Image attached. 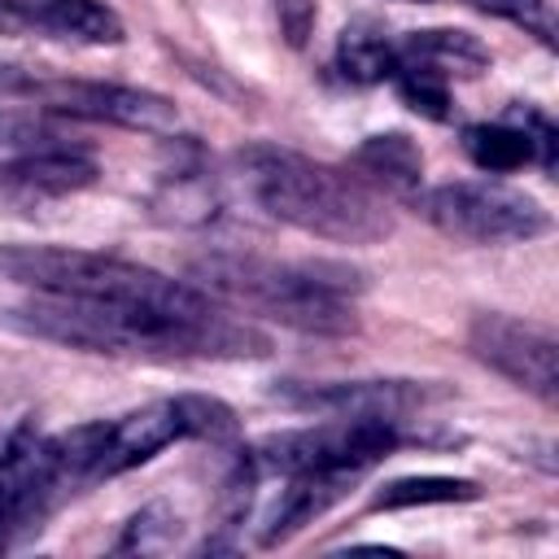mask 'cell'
I'll use <instances>...</instances> for the list:
<instances>
[{
    "label": "cell",
    "instance_id": "obj_1",
    "mask_svg": "<svg viewBox=\"0 0 559 559\" xmlns=\"http://www.w3.org/2000/svg\"><path fill=\"white\" fill-rule=\"evenodd\" d=\"M9 328L35 341H52L83 354H118V358H262L271 341L223 314V306L205 314H166L144 306H109L79 297H35L4 314Z\"/></svg>",
    "mask_w": 559,
    "mask_h": 559
},
{
    "label": "cell",
    "instance_id": "obj_2",
    "mask_svg": "<svg viewBox=\"0 0 559 559\" xmlns=\"http://www.w3.org/2000/svg\"><path fill=\"white\" fill-rule=\"evenodd\" d=\"M236 175L262 214L306 236L336 245H376L393 231V214L380 192L358 183L349 170L323 166L306 153L249 144L236 153Z\"/></svg>",
    "mask_w": 559,
    "mask_h": 559
},
{
    "label": "cell",
    "instance_id": "obj_3",
    "mask_svg": "<svg viewBox=\"0 0 559 559\" xmlns=\"http://www.w3.org/2000/svg\"><path fill=\"white\" fill-rule=\"evenodd\" d=\"M197 288L214 301L266 314L293 332L345 336L358 328L349 293L362 288L358 271L341 262H271L253 253H201L188 262Z\"/></svg>",
    "mask_w": 559,
    "mask_h": 559
},
{
    "label": "cell",
    "instance_id": "obj_4",
    "mask_svg": "<svg viewBox=\"0 0 559 559\" xmlns=\"http://www.w3.org/2000/svg\"><path fill=\"white\" fill-rule=\"evenodd\" d=\"M0 275L44 297H79V301H109V306H144L166 314H205L218 301L183 280H170L153 266L96 253V249H66V245H4Z\"/></svg>",
    "mask_w": 559,
    "mask_h": 559
},
{
    "label": "cell",
    "instance_id": "obj_5",
    "mask_svg": "<svg viewBox=\"0 0 559 559\" xmlns=\"http://www.w3.org/2000/svg\"><path fill=\"white\" fill-rule=\"evenodd\" d=\"M402 445L397 419L380 415H328L323 424L310 428H288L253 441L240 450L258 476H297V472H319V467H354L367 472L371 463L389 459Z\"/></svg>",
    "mask_w": 559,
    "mask_h": 559
},
{
    "label": "cell",
    "instance_id": "obj_6",
    "mask_svg": "<svg viewBox=\"0 0 559 559\" xmlns=\"http://www.w3.org/2000/svg\"><path fill=\"white\" fill-rule=\"evenodd\" d=\"M419 218H428L441 236L463 245H515L537 240L550 231V214L524 188L498 179H467V183H437L411 201Z\"/></svg>",
    "mask_w": 559,
    "mask_h": 559
},
{
    "label": "cell",
    "instance_id": "obj_7",
    "mask_svg": "<svg viewBox=\"0 0 559 559\" xmlns=\"http://www.w3.org/2000/svg\"><path fill=\"white\" fill-rule=\"evenodd\" d=\"M22 96L39 100L44 109L61 118H83V122H109L127 131H148V135H170L179 127V109L148 92V87H127V83H100V79H26Z\"/></svg>",
    "mask_w": 559,
    "mask_h": 559
},
{
    "label": "cell",
    "instance_id": "obj_8",
    "mask_svg": "<svg viewBox=\"0 0 559 559\" xmlns=\"http://www.w3.org/2000/svg\"><path fill=\"white\" fill-rule=\"evenodd\" d=\"M467 349L542 402L559 397V336L550 328L515 314H476L467 328Z\"/></svg>",
    "mask_w": 559,
    "mask_h": 559
},
{
    "label": "cell",
    "instance_id": "obj_9",
    "mask_svg": "<svg viewBox=\"0 0 559 559\" xmlns=\"http://www.w3.org/2000/svg\"><path fill=\"white\" fill-rule=\"evenodd\" d=\"M183 437H188V419H183L179 397L148 402V406H140V411L122 415L118 424H109L92 480L122 476V472H131V467H140V463H148L153 454H162L166 445H175V441H183Z\"/></svg>",
    "mask_w": 559,
    "mask_h": 559
},
{
    "label": "cell",
    "instance_id": "obj_10",
    "mask_svg": "<svg viewBox=\"0 0 559 559\" xmlns=\"http://www.w3.org/2000/svg\"><path fill=\"white\" fill-rule=\"evenodd\" d=\"M96 162L83 148H44V153H17L13 162H0V201L9 205H39L70 192H83L96 183Z\"/></svg>",
    "mask_w": 559,
    "mask_h": 559
},
{
    "label": "cell",
    "instance_id": "obj_11",
    "mask_svg": "<svg viewBox=\"0 0 559 559\" xmlns=\"http://www.w3.org/2000/svg\"><path fill=\"white\" fill-rule=\"evenodd\" d=\"M358 476H362V472H354V467H319V472L284 476V489H280V498L271 502L258 542H262V546L288 542V537H293L297 528H306L314 515H323L328 507H336V502L349 493V485H354Z\"/></svg>",
    "mask_w": 559,
    "mask_h": 559
},
{
    "label": "cell",
    "instance_id": "obj_12",
    "mask_svg": "<svg viewBox=\"0 0 559 559\" xmlns=\"http://www.w3.org/2000/svg\"><path fill=\"white\" fill-rule=\"evenodd\" d=\"M345 170L384 201H415L424 179V153L406 131H380L349 153Z\"/></svg>",
    "mask_w": 559,
    "mask_h": 559
},
{
    "label": "cell",
    "instance_id": "obj_13",
    "mask_svg": "<svg viewBox=\"0 0 559 559\" xmlns=\"http://www.w3.org/2000/svg\"><path fill=\"white\" fill-rule=\"evenodd\" d=\"M288 402L323 415H380L402 424V415L428 402V389H419L415 380H354V384H328V389H297L288 393Z\"/></svg>",
    "mask_w": 559,
    "mask_h": 559
},
{
    "label": "cell",
    "instance_id": "obj_14",
    "mask_svg": "<svg viewBox=\"0 0 559 559\" xmlns=\"http://www.w3.org/2000/svg\"><path fill=\"white\" fill-rule=\"evenodd\" d=\"M397 66L424 70V74H432L441 83H450V79H476V74L489 70V48L476 35H467V31L432 26V31H411L397 44Z\"/></svg>",
    "mask_w": 559,
    "mask_h": 559
},
{
    "label": "cell",
    "instance_id": "obj_15",
    "mask_svg": "<svg viewBox=\"0 0 559 559\" xmlns=\"http://www.w3.org/2000/svg\"><path fill=\"white\" fill-rule=\"evenodd\" d=\"M31 31L66 44H122V17L100 0H39L31 4Z\"/></svg>",
    "mask_w": 559,
    "mask_h": 559
},
{
    "label": "cell",
    "instance_id": "obj_16",
    "mask_svg": "<svg viewBox=\"0 0 559 559\" xmlns=\"http://www.w3.org/2000/svg\"><path fill=\"white\" fill-rule=\"evenodd\" d=\"M397 66V44L376 26V22H354L336 39V70L349 83H384L393 79Z\"/></svg>",
    "mask_w": 559,
    "mask_h": 559
},
{
    "label": "cell",
    "instance_id": "obj_17",
    "mask_svg": "<svg viewBox=\"0 0 559 559\" xmlns=\"http://www.w3.org/2000/svg\"><path fill=\"white\" fill-rule=\"evenodd\" d=\"M463 153L480 166V170H493V175H507V170H520L528 162H537V148H533V135L520 127V122H476V127H463Z\"/></svg>",
    "mask_w": 559,
    "mask_h": 559
},
{
    "label": "cell",
    "instance_id": "obj_18",
    "mask_svg": "<svg viewBox=\"0 0 559 559\" xmlns=\"http://www.w3.org/2000/svg\"><path fill=\"white\" fill-rule=\"evenodd\" d=\"M480 485L467 476H397L371 493V511H406V507H445L476 502Z\"/></svg>",
    "mask_w": 559,
    "mask_h": 559
},
{
    "label": "cell",
    "instance_id": "obj_19",
    "mask_svg": "<svg viewBox=\"0 0 559 559\" xmlns=\"http://www.w3.org/2000/svg\"><path fill=\"white\" fill-rule=\"evenodd\" d=\"M153 210L157 218L166 223H179V227H197V223H210L218 214V188L210 175L201 170H183L175 179L162 183V192L153 197Z\"/></svg>",
    "mask_w": 559,
    "mask_h": 559
},
{
    "label": "cell",
    "instance_id": "obj_20",
    "mask_svg": "<svg viewBox=\"0 0 559 559\" xmlns=\"http://www.w3.org/2000/svg\"><path fill=\"white\" fill-rule=\"evenodd\" d=\"M0 148L13 153H44V148H79L74 131H66L52 109H0Z\"/></svg>",
    "mask_w": 559,
    "mask_h": 559
},
{
    "label": "cell",
    "instance_id": "obj_21",
    "mask_svg": "<svg viewBox=\"0 0 559 559\" xmlns=\"http://www.w3.org/2000/svg\"><path fill=\"white\" fill-rule=\"evenodd\" d=\"M179 406H183V419H188V437L210 441V445L236 441L240 424H236V411L227 402L205 397V393H179Z\"/></svg>",
    "mask_w": 559,
    "mask_h": 559
},
{
    "label": "cell",
    "instance_id": "obj_22",
    "mask_svg": "<svg viewBox=\"0 0 559 559\" xmlns=\"http://www.w3.org/2000/svg\"><path fill=\"white\" fill-rule=\"evenodd\" d=\"M175 537H179V515H175L166 502H148L140 515H131V524H127L118 550L153 555V550H166Z\"/></svg>",
    "mask_w": 559,
    "mask_h": 559
},
{
    "label": "cell",
    "instance_id": "obj_23",
    "mask_svg": "<svg viewBox=\"0 0 559 559\" xmlns=\"http://www.w3.org/2000/svg\"><path fill=\"white\" fill-rule=\"evenodd\" d=\"M393 83H397V96L419 118H432V122H445L450 118V83H441V79H432L424 70H406V66L393 70Z\"/></svg>",
    "mask_w": 559,
    "mask_h": 559
},
{
    "label": "cell",
    "instance_id": "obj_24",
    "mask_svg": "<svg viewBox=\"0 0 559 559\" xmlns=\"http://www.w3.org/2000/svg\"><path fill=\"white\" fill-rule=\"evenodd\" d=\"M493 17H507V22H520V26H537L546 31V0H467Z\"/></svg>",
    "mask_w": 559,
    "mask_h": 559
},
{
    "label": "cell",
    "instance_id": "obj_25",
    "mask_svg": "<svg viewBox=\"0 0 559 559\" xmlns=\"http://www.w3.org/2000/svg\"><path fill=\"white\" fill-rule=\"evenodd\" d=\"M275 17H280V31L293 48L306 44L310 26H314V0H275Z\"/></svg>",
    "mask_w": 559,
    "mask_h": 559
},
{
    "label": "cell",
    "instance_id": "obj_26",
    "mask_svg": "<svg viewBox=\"0 0 559 559\" xmlns=\"http://www.w3.org/2000/svg\"><path fill=\"white\" fill-rule=\"evenodd\" d=\"M31 31V4L0 0V35H26Z\"/></svg>",
    "mask_w": 559,
    "mask_h": 559
},
{
    "label": "cell",
    "instance_id": "obj_27",
    "mask_svg": "<svg viewBox=\"0 0 559 559\" xmlns=\"http://www.w3.org/2000/svg\"><path fill=\"white\" fill-rule=\"evenodd\" d=\"M406 4H432V0H406Z\"/></svg>",
    "mask_w": 559,
    "mask_h": 559
}]
</instances>
